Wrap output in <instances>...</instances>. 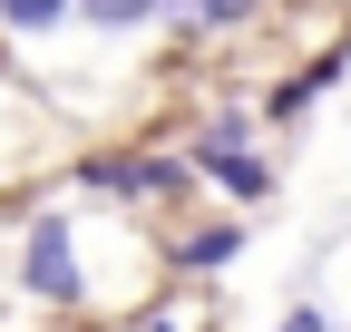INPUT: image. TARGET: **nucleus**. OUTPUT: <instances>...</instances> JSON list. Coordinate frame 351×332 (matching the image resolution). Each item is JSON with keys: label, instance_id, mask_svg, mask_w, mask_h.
I'll return each instance as SVG.
<instances>
[{"label": "nucleus", "instance_id": "nucleus-4", "mask_svg": "<svg viewBox=\"0 0 351 332\" xmlns=\"http://www.w3.org/2000/svg\"><path fill=\"white\" fill-rule=\"evenodd\" d=\"M322 88H332V69H302V78H293V88H283V98H274V108H283V117H293V108H313V98H322Z\"/></svg>", "mask_w": 351, "mask_h": 332}, {"label": "nucleus", "instance_id": "nucleus-6", "mask_svg": "<svg viewBox=\"0 0 351 332\" xmlns=\"http://www.w3.org/2000/svg\"><path fill=\"white\" fill-rule=\"evenodd\" d=\"M156 0H88V20H108V29H127V20H147Z\"/></svg>", "mask_w": 351, "mask_h": 332}, {"label": "nucleus", "instance_id": "nucleus-7", "mask_svg": "<svg viewBox=\"0 0 351 332\" xmlns=\"http://www.w3.org/2000/svg\"><path fill=\"white\" fill-rule=\"evenodd\" d=\"M283 332H332V313H322V303H293V313H283Z\"/></svg>", "mask_w": 351, "mask_h": 332}, {"label": "nucleus", "instance_id": "nucleus-1", "mask_svg": "<svg viewBox=\"0 0 351 332\" xmlns=\"http://www.w3.org/2000/svg\"><path fill=\"white\" fill-rule=\"evenodd\" d=\"M20 283L39 303H69L78 294V254H69V225H29V254H20Z\"/></svg>", "mask_w": 351, "mask_h": 332}, {"label": "nucleus", "instance_id": "nucleus-8", "mask_svg": "<svg viewBox=\"0 0 351 332\" xmlns=\"http://www.w3.org/2000/svg\"><path fill=\"white\" fill-rule=\"evenodd\" d=\"M244 10H254V0H205V20H215V29H234Z\"/></svg>", "mask_w": 351, "mask_h": 332}, {"label": "nucleus", "instance_id": "nucleus-3", "mask_svg": "<svg viewBox=\"0 0 351 332\" xmlns=\"http://www.w3.org/2000/svg\"><path fill=\"white\" fill-rule=\"evenodd\" d=\"M225 254H234V225H205V235H186V244H176V264H195V274H215Z\"/></svg>", "mask_w": 351, "mask_h": 332}, {"label": "nucleus", "instance_id": "nucleus-2", "mask_svg": "<svg viewBox=\"0 0 351 332\" xmlns=\"http://www.w3.org/2000/svg\"><path fill=\"white\" fill-rule=\"evenodd\" d=\"M205 176H215V186H234V195H274V176L244 156V137H234V128H215V137H205Z\"/></svg>", "mask_w": 351, "mask_h": 332}, {"label": "nucleus", "instance_id": "nucleus-5", "mask_svg": "<svg viewBox=\"0 0 351 332\" xmlns=\"http://www.w3.org/2000/svg\"><path fill=\"white\" fill-rule=\"evenodd\" d=\"M0 10H10V20H20V29H49V20H59V10H69V0H0Z\"/></svg>", "mask_w": 351, "mask_h": 332}]
</instances>
